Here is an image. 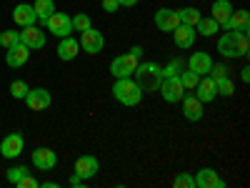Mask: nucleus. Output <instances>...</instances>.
Here are the masks:
<instances>
[{"mask_svg":"<svg viewBox=\"0 0 250 188\" xmlns=\"http://www.w3.org/2000/svg\"><path fill=\"white\" fill-rule=\"evenodd\" d=\"M133 75H135V83L143 88V93H155L160 88V83H163V68L158 66V63H150V60L138 63Z\"/></svg>","mask_w":250,"mask_h":188,"instance_id":"1","label":"nucleus"},{"mask_svg":"<svg viewBox=\"0 0 250 188\" xmlns=\"http://www.w3.org/2000/svg\"><path fill=\"white\" fill-rule=\"evenodd\" d=\"M113 98L118 103H123V106L135 108L138 103L143 100V88L138 86L133 78H118L115 86H113Z\"/></svg>","mask_w":250,"mask_h":188,"instance_id":"2","label":"nucleus"},{"mask_svg":"<svg viewBox=\"0 0 250 188\" xmlns=\"http://www.w3.org/2000/svg\"><path fill=\"white\" fill-rule=\"evenodd\" d=\"M160 95L168 100V103H180L183 100V95L188 93L185 91V86H183V80H180V75H170V78H163V83H160Z\"/></svg>","mask_w":250,"mask_h":188,"instance_id":"3","label":"nucleus"},{"mask_svg":"<svg viewBox=\"0 0 250 188\" xmlns=\"http://www.w3.org/2000/svg\"><path fill=\"white\" fill-rule=\"evenodd\" d=\"M80 50H85V53H90V55H95V53H100L103 48H105V38H103V33L100 30H95L93 25L88 28V30H83L80 33Z\"/></svg>","mask_w":250,"mask_h":188,"instance_id":"4","label":"nucleus"},{"mask_svg":"<svg viewBox=\"0 0 250 188\" xmlns=\"http://www.w3.org/2000/svg\"><path fill=\"white\" fill-rule=\"evenodd\" d=\"M138 58H133L130 53H125V55H115L113 58V63H110V73L115 75V78H130L133 73H135V68H138Z\"/></svg>","mask_w":250,"mask_h":188,"instance_id":"5","label":"nucleus"},{"mask_svg":"<svg viewBox=\"0 0 250 188\" xmlns=\"http://www.w3.org/2000/svg\"><path fill=\"white\" fill-rule=\"evenodd\" d=\"M45 28H48L53 35H58V38H65V35L73 33V20H70V15H65V13H53V15L45 20Z\"/></svg>","mask_w":250,"mask_h":188,"instance_id":"6","label":"nucleus"},{"mask_svg":"<svg viewBox=\"0 0 250 188\" xmlns=\"http://www.w3.org/2000/svg\"><path fill=\"white\" fill-rule=\"evenodd\" d=\"M23 148H25L23 133H8L3 138V143H0V153H3V158H18L20 153H23Z\"/></svg>","mask_w":250,"mask_h":188,"instance_id":"7","label":"nucleus"},{"mask_svg":"<svg viewBox=\"0 0 250 188\" xmlns=\"http://www.w3.org/2000/svg\"><path fill=\"white\" fill-rule=\"evenodd\" d=\"M23 100L28 103L30 111H45V108H50L53 95H50V91H45V88H30Z\"/></svg>","mask_w":250,"mask_h":188,"instance_id":"8","label":"nucleus"},{"mask_svg":"<svg viewBox=\"0 0 250 188\" xmlns=\"http://www.w3.org/2000/svg\"><path fill=\"white\" fill-rule=\"evenodd\" d=\"M155 25H158L163 33H173L178 25H183V23H180V13H178V10H170V8H160V10L155 13Z\"/></svg>","mask_w":250,"mask_h":188,"instance_id":"9","label":"nucleus"},{"mask_svg":"<svg viewBox=\"0 0 250 188\" xmlns=\"http://www.w3.org/2000/svg\"><path fill=\"white\" fill-rule=\"evenodd\" d=\"M180 103H183V116H185L188 120L195 123V120H200V118L205 116V108H203L205 103H200L195 93H185Z\"/></svg>","mask_w":250,"mask_h":188,"instance_id":"10","label":"nucleus"},{"mask_svg":"<svg viewBox=\"0 0 250 188\" xmlns=\"http://www.w3.org/2000/svg\"><path fill=\"white\" fill-rule=\"evenodd\" d=\"M55 163H58L55 151H50V148H38V151H33V165H35L38 171L50 173V171L55 168Z\"/></svg>","mask_w":250,"mask_h":188,"instance_id":"11","label":"nucleus"},{"mask_svg":"<svg viewBox=\"0 0 250 188\" xmlns=\"http://www.w3.org/2000/svg\"><path fill=\"white\" fill-rule=\"evenodd\" d=\"M20 43L23 46H28L30 50L35 48H45V33L40 30V28H35V25H28V28H23L20 30Z\"/></svg>","mask_w":250,"mask_h":188,"instance_id":"12","label":"nucleus"},{"mask_svg":"<svg viewBox=\"0 0 250 188\" xmlns=\"http://www.w3.org/2000/svg\"><path fill=\"white\" fill-rule=\"evenodd\" d=\"M28 58H30V48H28V46H23V43L10 46V48H8V53H5V63H8L10 68H20V66H25Z\"/></svg>","mask_w":250,"mask_h":188,"instance_id":"13","label":"nucleus"},{"mask_svg":"<svg viewBox=\"0 0 250 188\" xmlns=\"http://www.w3.org/2000/svg\"><path fill=\"white\" fill-rule=\"evenodd\" d=\"M98 168H100V163H98L95 156H80V158L75 161V173L80 176V181L93 178V176L98 173Z\"/></svg>","mask_w":250,"mask_h":188,"instance_id":"14","label":"nucleus"},{"mask_svg":"<svg viewBox=\"0 0 250 188\" xmlns=\"http://www.w3.org/2000/svg\"><path fill=\"white\" fill-rule=\"evenodd\" d=\"M185 66H188V70H193L198 75H208V70H210V66H213V58L200 50V53H193L190 58H188Z\"/></svg>","mask_w":250,"mask_h":188,"instance_id":"15","label":"nucleus"},{"mask_svg":"<svg viewBox=\"0 0 250 188\" xmlns=\"http://www.w3.org/2000/svg\"><path fill=\"white\" fill-rule=\"evenodd\" d=\"M223 28L233 30V33H248V28H250V13L248 10H233Z\"/></svg>","mask_w":250,"mask_h":188,"instance_id":"16","label":"nucleus"},{"mask_svg":"<svg viewBox=\"0 0 250 188\" xmlns=\"http://www.w3.org/2000/svg\"><path fill=\"white\" fill-rule=\"evenodd\" d=\"M195 186L198 188H225V181L213 168H203L195 173Z\"/></svg>","mask_w":250,"mask_h":188,"instance_id":"17","label":"nucleus"},{"mask_svg":"<svg viewBox=\"0 0 250 188\" xmlns=\"http://www.w3.org/2000/svg\"><path fill=\"white\" fill-rule=\"evenodd\" d=\"M13 20H15V23H18L20 28H28V25H35L38 15H35L33 5L20 3V5H15V10H13Z\"/></svg>","mask_w":250,"mask_h":188,"instance_id":"18","label":"nucleus"},{"mask_svg":"<svg viewBox=\"0 0 250 188\" xmlns=\"http://www.w3.org/2000/svg\"><path fill=\"white\" fill-rule=\"evenodd\" d=\"M193 93L198 95L200 103H210V100H215V95H218V91H215V80L200 75V80H198V86H195Z\"/></svg>","mask_w":250,"mask_h":188,"instance_id":"19","label":"nucleus"},{"mask_svg":"<svg viewBox=\"0 0 250 188\" xmlns=\"http://www.w3.org/2000/svg\"><path fill=\"white\" fill-rule=\"evenodd\" d=\"M233 10H235V8H233L230 0H215L213 8H210V18H213L215 23L223 28V25L228 23V18H230V13H233Z\"/></svg>","mask_w":250,"mask_h":188,"instance_id":"20","label":"nucleus"},{"mask_svg":"<svg viewBox=\"0 0 250 188\" xmlns=\"http://www.w3.org/2000/svg\"><path fill=\"white\" fill-rule=\"evenodd\" d=\"M218 53L225 58H238V46H235V33L228 30L225 35L218 38Z\"/></svg>","mask_w":250,"mask_h":188,"instance_id":"21","label":"nucleus"},{"mask_svg":"<svg viewBox=\"0 0 250 188\" xmlns=\"http://www.w3.org/2000/svg\"><path fill=\"white\" fill-rule=\"evenodd\" d=\"M78 53H80V43H78L75 38L65 35V38L60 40V46H58V58L60 60H73Z\"/></svg>","mask_w":250,"mask_h":188,"instance_id":"22","label":"nucleus"},{"mask_svg":"<svg viewBox=\"0 0 250 188\" xmlns=\"http://www.w3.org/2000/svg\"><path fill=\"white\" fill-rule=\"evenodd\" d=\"M173 35H175L178 48H193V43H195V28H190V25H178L173 30Z\"/></svg>","mask_w":250,"mask_h":188,"instance_id":"23","label":"nucleus"},{"mask_svg":"<svg viewBox=\"0 0 250 188\" xmlns=\"http://www.w3.org/2000/svg\"><path fill=\"white\" fill-rule=\"evenodd\" d=\"M33 10H35V15H38L40 23H45V20L55 13V3H53V0H35Z\"/></svg>","mask_w":250,"mask_h":188,"instance_id":"24","label":"nucleus"},{"mask_svg":"<svg viewBox=\"0 0 250 188\" xmlns=\"http://www.w3.org/2000/svg\"><path fill=\"white\" fill-rule=\"evenodd\" d=\"M195 30H198L200 35H205V38H210V35H215V33L220 30V25L215 23L213 18H200L198 25H195Z\"/></svg>","mask_w":250,"mask_h":188,"instance_id":"25","label":"nucleus"},{"mask_svg":"<svg viewBox=\"0 0 250 188\" xmlns=\"http://www.w3.org/2000/svg\"><path fill=\"white\" fill-rule=\"evenodd\" d=\"M178 13H180V23H183V25H190V28H195L198 20L203 18L198 8H183V10H178Z\"/></svg>","mask_w":250,"mask_h":188,"instance_id":"26","label":"nucleus"},{"mask_svg":"<svg viewBox=\"0 0 250 188\" xmlns=\"http://www.w3.org/2000/svg\"><path fill=\"white\" fill-rule=\"evenodd\" d=\"M25 176H30V168H28V165H13V168H8V173H5V178H8L13 186H18Z\"/></svg>","mask_w":250,"mask_h":188,"instance_id":"27","label":"nucleus"},{"mask_svg":"<svg viewBox=\"0 0 250 188\" xmlns=\"http://www.w3.org/2000/svg\"><path fill=\"white\" fill-rule=\"evenodd\" d=\"M163 68V78H170V75H180L183 68H185V60L183 58H173L168 66H160Z\"/></svg>","mask_w":250,"mask_h":188,"instance_id":"28","label":"nucleus"},{"mask_svg":"<svg viewBox=\"0 0 250 188\" xmlns=\"http://www.w3.org/2000/svg\"><path fill=\"white\" fill-rule=\"evenodd\" d=\"M215 91H218V95H233L235 93V83L230 80V75H228V78H218L215 80Z\"/></svg>","mask_w":250,"mask_h":188,"instance_id":"29","label":"nucleus"},{"mask_svg":"<svg viewBox=\"0 0 250 188\" xmlns=\"http://www.w3.org/2000/svg\"><path fill=\"white\" fill-rule=\"evenodd\" d=\"M208 75H210L213 80H218V78H228V75H230V66H228V63H213L210 70H208Z\"/></svg>","mask_w":250,"mask_h":188,"instance_id":"30","label":"nucleus"},{"mask_svg":"<svg viewBox=\"0 0 250 188\" xmlns=\"http://www.w3.org/2000/svg\"><path fill=\"white\" fill-rule=\"evenodd\" d=\"M180 80H183V86H185V91H195V86H198V80H200V75L185 68V70L180 73Z\"/></svg>","mask_w":250,"mask_h":188,"instance_id":"31","label":"nucleus"},{"mask_svg":"<svg viewBox=\"0 0 250 188\" xmlns=\"http://www.w3.org/2000/svg\"><path fill=\"white\" fill-rule=\"evenodd\" d=\"M173 186H175V188H195V176H190V173H178V176L173 178Z\"/></svg>","mask_w":250,"mask_h":188,"instance_id":"32","label":"nucleus"},{"mask_svg":"<svg viewBox=\"0 0 250 188\" xmlns=\"http://www.w3.org/2000/svg\"><path fill=\"white\" fill-rule=\"evenodd\" d=\"M70 20H73V30H80V33H83V30L90 28V15H88V13H78V15L70 18Z\"/></svg>","mask_w":250,"mask_h":188,"instance_id":"33","label":"nucleus"},{"mask_svg":"<svg viewBox=\"0 0 250 188\" xmlns=\"http://www.w3.org/2000/svg\"><path fill=\"white\" fill-rule=\"evenodd\" d=\"M28 91H30V88H28L25 80H13V83H10V95H13V98H25Z\"/></svg>","mask_w":250,"mask_h":188,"instance_id":"34","label":"nucleus"},{"mask_svg":"<svg viewBox=\"0 0 250 188\" xmlns=\"http://www.w3.org/2000/svg\"><path fill=\"white\" fill-rule=\"evenodd\" d=\"M15 43H20V33H15V30H3L0 33V46L3 48H10Z\"/></svg>","mask_w":250,"mask_h":188,"instance_id":"35","label":"nucleus"},{"mask_svg":"<svg viewBox=\"0 0 250 188\" xmlns=\"http://www.w3.org/2000/svg\"><path fill=\"white\" fill-rule=\"evenodd\" d=\"M235 46H238V58L248 55V33H235Z\"/></svg>","mask_w":250,"mask_h":188,"instance_id":"36","label":"nucleus"},{"mask_svg":"<svg viewBox=\"0 0 250 188\" xmlns=\"http://www.w3.org/2000/svg\"><path fill=\"white\" fill-rule=\"evenodd\" d=\"M118 8H120L118 0H103V10H105V13H115Z\"/></svg>","mask_w":250,"mask_h":188,"instance_id":"37","label":"nucleus"},{"mask_svg":"<svg viewBox=\"0 0 250 188\" xmlns=\"http://www.w3.org/2000/svg\"><path fill=\"white\" fill-rule=\"evenodd\" d=\"M18 186H20V188H40V183H38L35 178H30V176H25V178L20 181Z\"/></svg>","mask_w":250,"mask_h":188,"instance_id":"38","label":"nucleus"},{"mask_svg":"<svg viewBox=\"0 0 250 188\" xmlns=\"http://www.w3.org/2000/svg\"><path fill=\"white\" fill-rule=\"evenodd\" d=\"M130 55L138 58V60H143V48H140V46H133V48H130Z\"/></svg>","mask_w":250,"mask_h":188,"instance_id":"39","label":"nucleus"},{"mask_svg":"<svg viewBox=\"0 0 250 188\" xmlns=\"http://www.w3.org/2000/svg\"><path fill=\"white\" fill-rule=\"evenodd\" d=\"M240 78H243V83H248V80H250V70H248V66L240 70Z\"/></svg>","mask_w":250,"mask_h":188,"instance_id":"40","label":"nucleus"},{"mask_svg":"<svg viewBox=\"0 0 250 188\" xmlns=\"http://www.w3.org/2000/svg\"><path fill=\"white\" fill-rule=\"evenodd\" d=\"M70 186H80V176H78V173L70 176Z\"/></svg>","mask_w":250,"mask_h":188,"instance_id":"41","label":"nucleus"},{"mask_svg":"<svg viewBox=\"0 0 250 188\" xmlns=\"http://www.w3.org/2000/svg\"><path fill=\"white\" fill-rule=\"evenodd\" d=\"M118 3H120V5H135L138 0H118Z\"/></svg>","mask_w":250,"mask_h":188,"instance_id":"42","label":"nucleus"}]
</instances>
